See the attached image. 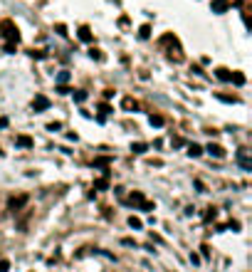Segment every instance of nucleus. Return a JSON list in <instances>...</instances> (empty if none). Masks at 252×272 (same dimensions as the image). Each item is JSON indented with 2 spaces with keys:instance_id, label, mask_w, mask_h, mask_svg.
I'll use <instances>...</instances> for the list:
<instances>
[{
  "instance_id": "nucleus-30",
  "label": "nucleus",
  "mask_w": 252,
  "mask_h": 272,
  "mask_svg": "<svg viewBox=\"0 0 252 272\" xmlns=\"http://www.w3.org/2000/svg\"><path fill=\"white\" fill-rule=\"evenodd\" d=\"M171 144H173V146H175V148H178V146H183V144H186V141H183V139H181V136H173V139H171Z\"/></svg>"
},
{
  "instance_id": "nucleus-10",
  "label": "nucleus",
  "mask_w": 252,
  "mask_h": 272,
  "mask_svg": "<svg viewBox=\"0 0 252 272\" xmlns=\"http://www.w3.org/2000/svg\"><path fill=\"white\" fill-rule=\"evenodd\" d=\"M168 60H173V62H183V55H181V47H178V42H173V47L168 50Z\"/></svg>"
},
{
  "instance_id": "nucleus-14",
  "label": "nucleus",
  "mask_w": 252,
  "mask_h": 272,
  "mask_svg": "<svg viewBox=\"0 0 252 272\" xmlns=\"http://www.w3.org/2000/svg\"><path fill=\"white\" fill-rule=\"evenodd\" d=\"M79 40H82V42H92V30H89L87 25L79 27Z\"/></svg>"
},
{
  "instance_id": "nucleus-34",
  "label": "nucleus",
  "mask_w": 252,
  "mask_h": 272,
  "mask_svg": "<svg viewBox=\"0 0 252 272\" xmlns=\"http://www.w3.org/2000/svg\"><path fill=\"white\" fill-rule=\"evenodd\" d=\"M121 243H124V245H129V248H136V240H134V238H124Z\"/></svg>"
},
{
  "instance_id": "nucleus-24",
  "label": "nucleus",
  "mask_w": 252,
  "mask_h": 272,
  "mask_svg": "<svg viewBox=\"0 0 252 272\" xmlns=\"http://www.w3.org/2000/svg\"><path fill=\"white\" fill-rule=\"evenodd\" d=\"M69 82V72H59L57 74V84H67Z\"/></svg>"
},
{
  "instance_id": "nucleus-13",
  "label": "nucleus",
  "mask_w": 252,
  "mask_h": 272,
  "mask_svg": "<svg viewBox=\"0 0 252 272\" xmlns=\"http://www.w3.org/2000/svg\"><path fill=\"white\" fill-rule=\"evenodd\" d=\"M215 218H218V208H205V213H203V223H213Z\"/></svg>"
},
{
  "instance_id": "nucleus-7",
  "label": "nucleus",
  "mask_w": 252,
  "mask_h": 272,
  "mask_svg": "<svg viewBox=\"0 0 252 272\" xmlns=\"http://www.w3.org/2000/svg\"><path fill=\"white\" fill-rule=\"evenodd\" d=\"M143 201H146V198H143V193H141V190H134V193H131V196H129L124 203H126V206H134V208H138Z\"/></svg>"
},
{
  "instance_id": "nucleus-32",
  "label": "nucleus",
  "mask_w": 252,
  "mask_h": 272,
  "mask_svg": "<svg viewBox=\"0 0 252 272\" xmlns=\"http://www.w3.org/2000/svg\"><path fill=\"white\" fill-rule=\"evenodd\" d=\"M57 92H59V94H69L72 89H69L67 84H57Z\"/></svg>"
},
{
  "instance_id": "nucleus-17",
  "label": "nucleus",
  "mask_w": 252,
  "mask_h": 272,
  "mask_svg": "<svg viewBox=\"0 0 252 272\" xmlns=\"http://www.w3.org/2000/svg\"><path fill=\"white\" fill-rule=\"evenodd\" d=\"M230 82H235L237 87H242V84H245V74H242V72H233V74H230Z\"/></svg>"
},
{
  "instance_id": "nucleus-36",
  "label": "nucleus",
  "mask_w": 252,
  "mask_h": 272,
  "mask_svg": "<svg viewBox=\"0 0 252 272\" xmlns=\"http://www.w3.org/2000/svg\"><path fill=\"white\" fill-rule=\"evenodd\" d=\"M191 262H193V265H198V262H200V255H195V252H191Z\"/></svg>"
},
{
  "instance_id": "nucleus-33",
  "label": "nucleus",
  "mask_w": 252,
  "mask_h": 272,
  "mask_svg": "<svg viewBox=\"0 0 252 272\" xmlns=\"http://www.w3.org/2000/svg\"><path fill=\"white\" fill-rule=\"evenodd\" d=\"M47 129H50V131H59L62 124H59V122H52V124H47Z\"/></svg>"
},
{
  "instance_id": "nucleus-12",
  "label": "nucleus",
  "mask_w": 252,
  "mask_h": 272,
  "mask_svg": "<svg viewBox=\"0 0 252 272\" xmlns=\"http://www.w3.org/2000/svg\"><path fill=\"white\" fill-rule=\"evenodd\" d=\"M112 161H114L112 156H99V159H94V168H106Z\"/></svg>"
},
{
  "instance_id": "nucleus-18",
  "label": "nucleus",
  "mask_w": 252,
  "mask_h": 272,
  "mask_svg": "<svg viewBox=\"0 0 252 272\" xmlns=\"http://www.w3.org/2000/svg\"><path fill=\"white\" fill-rule=\"evenodd\" d=\"M138 37H141V40H149V37H151V25H141Z\"/></svg>"
},
{
  "instance_id": "nucleus-1",
  "label": "nucleus",
  "mask_w": 252,
  "mask_h": 272,
  "mask_svg": "<svg viewBox=\"0 0 252 272\" xmlns=\"http://www.w3.org/2000/svg\"><path fill=\"white\" fill-rule=\"evenodd\" d=\"M0 32L8 37L10 45H18V42H20V32H18V27H15L13 20H3V22H0Z\"/></svg>"
},
{
  "instance_id": "nucleus-19",
  "label": "nucleus",
  "mask_w": 252,
  "mask_h": 272,
  "mask_svg": "<svg viewBox=\"0 0 252 272\" xmlns=\"http://www.w3.org/2000/svg\"><path fill=\"white\" fill-rule=\"evenodd\" d=\"M131 151H134V153H146V151H149V146L143 144V141H138V144H131Z\"/></svg>"
},
{
  "instance_id": "nucleus-16",
  "label": "nucleus",
  "mask_w": 252,
  "mask_h": 272,
  "mask_svg": "<svg viewBox=\"0 0 252 272\" xmlns=\"http://www.w3.org/2000/svg\"><path fill=\"white\" fill-rule=\"evenodd\" d=\"M215 77H218V80H223V82H230V69H225V67L215 69Z\"/></svg>"
},
{
  "instance_id": "nucleus-39",
  "label": "nucleus",
  "mask_w": 252,
  "mask_h": 272,
  "mask_svg": "<svg viewBox=\"0 0 252 272\" xmlns=\"http://www.w3.org/2000/svg\"><path fill=\"white\" fill-rule=\"evenodd\" d=\"M5 126H8V119L3 116V119H0V129H5Z\"/></svg>"
},
{
  "instance_id": "nucleus-20",
  "label": "nucleus",
  "mask_w": 252,
  "mask_h": 272,
  "mask_svg": "<svg viewBox=\"0 0 252 272\" xmlns=\"http://www.w3.org/2000/svg\"><path fill=\"white\" fill-rule=\"evenodd\" d=\"M149 122H151V126H163V116L161 114H151Z\"/></svg>"
},
{
  "instance_id": "nucleus-35",
  "label": "nucleus",
  "mask_w": 252,
  "mask_h": 272,
  "mask_svg": "<svg viewBox=\"0 0 252 272\" xmlns=\"http://www.w3.org/2000/svg\"><path fill=\"white\" fill-rule=\"evenodd\" d=\"M200 250H203V257H210V248L208 245H200Z\"/></svg>"
},
{
  "instance_id": "nucleus-28",
  "label": "nucleus",
  "mask_w": 252,
  "mask_h": 272,
  "mask_svg": "<svg viewBox=\"0 0 252 272\" xmlns=\"http://www.w3.org/2000/svg\"><path fill=\"white\" fill-rule=\"evenodd\" d=\"M0 272H10V262L8 260H0Z\"/></svg>"
},
{
  "instance_id": "nucleus-38",
  "label": "nucleus",
  "mask_w": 252,
  "mask_h": 272,
  "mask_svg": "<svg viewBox=\"0 0 252 272\" xmlns=\"http://www.w3.org/2000/svg\"><path fill=\"white\" fill-rule=\"evenodd\" d=\"M15 47H18V45H10V42H8V45H5V52H10V55H13V52H15Z\"/></svg>"
},
{
  "instance_id": "nucleus-27",
  "label": "nucleus",
  "mask_w": 252,
  "mask_h": 272,
  "mask_svg": "<svg viewBox=\"0 0 252 272\" xmlns=\"http://www.w3.org/2000/svg\"><path fill=\"white\" fill-rule=\"evenodd\" d=\"M55 30H57V35H62V37H67V35H69V32H67V25H62V22H59Z\"/></svg>"
},
{
  "instance_id": "nucleus-5",
  "label": "nucleus",
  "mask_w": 252,
  "mask_h": 272,
  "mask_svg": "<svg viewBox=\"0 0 252 272\" xmlns=\"http://www.w3.org/2000/svg\"><path fill=\"white\" fill-rule=\"evenodd\" d=\"M32 109H35V111H45V109H50V99H47L45 94H38V97H35V102H32Z\"/></svg>"
},
{
  "instance_id": "nucleus-25",
  "label": "nucleus",
  "mask_w": 252,
  "mask_h": 272,
  "mask_svg": "<svg viewBox=\"0 0 252 272\" xmlns=\"http://www.w3.org/2000/svg\"><path fill=\"white\" fill-rule=\"evenodd\" d=\"M84 99H87V92H82V89H77V92H75V102H77V104H82Z\"/></svg>"
},
{
  "instance_id": "nucleus-31",
  "label": "nucleus",
  "mask_w": 252,
  "mask_h": 272,
  "mask_svg": "<svg viewBox=\"0 0 252 272\" xmlns=\"http://www.w3.org/2000/svg\"><path fill=\"white\" fill-rule=\"evenodd\" d=\"M138 208H141V210H154V203H151V201H143Z\"/></svg>"
},
{
  "instance_id": "nucleus-2",
  "label": "nucleus",
  "mask_w": 252,
  "mask_h": 272,
  "mask_svg": "<svg viewBox=\"0 0 252 272\" xmlns=\"http://www.w3.org/2000/svg\"><path fill=\"white\" fill-rule=\"evenodd\" d=\"M27 203H30V196H27V193H20V196H13V198L8 201V210L20 213V210H22Z\"/></svg>"
},
{
  "instance_id": "nucleus-9",
  "label": "nucleus",
  "mask_w": 252,
  "mask_h": 272,
  "mask_svg": "<svg viewBox=\"0 0 252 272\" xmlns=\"http://www.w3.org/2000/svg\"><path fill=\"white\" fill-rule=\"evenodd\" d=\"M228 0H213V3H210V8H213V13H218V15H223L225 10H228Z\"/></svg>"
},
{
  "instance_id": "nucleus-37",
  "label": "nucleus",
  "mask_w": 252,
  "mask_h": 272,
  "mask_svg": "<svg viewBox=\"0 0 252 272\" xmlns=\"http://www.w3.org/2000/svg\"><path fill=\"white\" fill-rule=\"evenodd\" d=\"M151 240H154V243H163V238H161V235H156V232H151Z\"/></svg>"
},
{
  "instance_id": "nucleus-21",
  "label": "nucleus",
  "mask_w": 252,
  "mask_h": 272,
  "mask_svg": "<svg viewBox=\"0 0 252 272\" xmlns=\"http://www.w3.org/2000/svg\"><path fill=\"white\" fill-rule=\"evenodd\" d=\"M89 57H92V60H97V62H101V60H104L101 50H97V47H92V50H89Z\"/></svg>"
},
{
  "instance_id": "nucleus-29",
  "label": "nucleus",
  "mask_w": 252,
  "mask_h": 272,
  "mask_svg": "<svg viewBox=\"0 0 252 272\" xmlns=\"http://www.w3.org/2000/svg\"><path fill=\"white\" fill-rule=\"evenodd\" d=\"M30 57H35V60H45L47 55H45V52H38V50H32V52H30Z\"/></svg>"
},
{
  "instance_id": "nucleus-15",
  "label": "nucleus",
  "mask_w": 252,
  "mask_h": 272,
  "mask_svg": "<svg viewBox=\"0 0 252 272\" xmlns=\"http://www.w3.org/2000/svg\"><path fill=\"white\" fill-rule=\"evenodd\" d=\"M203 153V146H198V144H188V156H193V159H198Z\"/></svg>"
},
{
  "instance_id": "nucleus-3",
  "label": "nucleus",
  "mask_w": 252,
  "mask_h": 272,
  "mask_svg": "<svg viewBox=\"0 0 252 272\" xmlns=\"http://www.w3.org/2000/svg\"><path fill=\"white\" fill-rule=\"evenodd\" d=\"M237 164H240L245 171H252V159H250V151H247V148H240V151H237Z\"/></svg>"
},
{
  "instance_id": "nucleus-11",
  "label": "nucleus",
  "mask_w": 252,
  "mask_h": 272,
  "mask_svg": "<svg viewBox=\"0 0 252 272\" xmlns=\"http://www.w3.org/2000/svg\"><path fill=\"white\" fill-rule=\"evenodd\" d=\"M121 106H124L126 111H136L138 102H136V99H131V97H124V99H121Z\"/></svg>"
},
{
  "instance_id": "nucleus-4",
  "label": "nucleus",
  "mask_w": 252,
  "mask_h": 272,
  "mask_svg": "<svg viewBox=\"0 0 252 272\" xmlns=\"http://www.w3.org/2000/svg\"><path fill=\"white\" fill-rule=\"evenodd\" d=\"M203 151H208L210 156H215V159H225V148H223L220 144H208Z\"/></svg>"
},
{
  "instance_id": "nucleus-6",
  "label": "nucleus",
  "mask_w": 252,
  "mask_h": 272,
  "mask_svg": "<svg viewBox=\"0 0 252 272\" xmlns=\"http://www.w3.org/2000/svg\"><path fill=\"white\" fill-rule=\"evenodd\" d=\"M15 146H20V148H32V146H35V139L27 136V134H18V136H15Z\"/></svg>"
},
{
  "instance_id": "nucleus-8",
  "label": "nucleus",
  "mask_w": 252,
  "mask_h": 272,
  "mask_svg": "<svg viewBox=\"0 0 252 272\" xmlns=\"http://www.w3.org/2000/svg\"><path fill=\"white\" fill-rule=\"evenodd\" d=\"M106 188H109V171H104V176L94 181V190H106Z\"/></svg>"
},
{
  "instance_id": "nucleus-22",
  "label": "nucleus",
  "mask_w": 252,
  "mask_h": 272,
  "mask_svg": "<svg viewBox=\"0 0 252 272\" xmlns=\"http://www.w3.org/2000/svg\"><path fill=\"white\" fill-rule=\"evenodd\" d=\"M129 225H131L134 230H141V228H143V223H141L136 215H131V218H129Z\"/></svg>"
},
{
  "instance_id": "nucleus-26",
  "label": "nucleus",
  "mask_w": 252,
  "mask_h": 272,
  "mask_svg": "<svg viewBox=\"0 0 252 272\" xmlns=\"http://www.w3.org/2000/svg\"><path fill=\"white\" fill-rule=\"evenodd\" d=\"M99 111H101V114H104V116H106V114H112V111H114V109H112V106H109V104H106V102H101V104H99Z\"/></svg>"
},
{
  "instance_id": "nucleus-23",
  "label": "nucleus",
  "mask_w": 252,
  "mask_h": 272,
  "mask_svg": "<svg viewBox=\"0 0 252 272\" xmlns=\"http://www.w3.org/2000/svg\"><path fill=\"white\" fill-rule=\"evenodd\" d=\"M220 102H228V104H237V97H228V94H215Z\"/></svg>"
}]
</instances>
